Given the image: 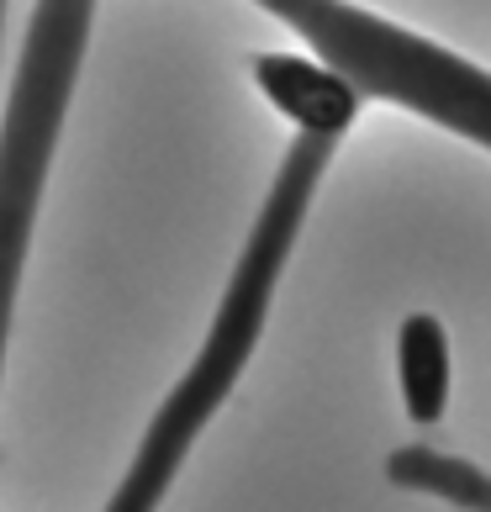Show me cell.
I'll use <instances>...</instances> for the list:
<instances>
[{
    "label": "cell",
    "mask_w": 491,
    "mask_h": 512,
    "mask_svg": "<svg viewBox=\"0 0 491 512\" xmlns=\"http://www.w3.org/2000/svg\"><path fill=\"white\" fill-rule=\"evenodd\" d=\"M333 159V143L323 138H296L286 164L275 175V191L264 196L259 206V222L249 243H243V259L222 291V307L206 328V344L191 359V370L180 375V386L164 396V407L154 412L138 454H132L127 476L117 486V497L106 502V512H159V502L169 497L175 486L185 454L201 439V428L212 423V412L233 396L243 365L264 333V317H270V301L280 286V270L296 249V233H301V217L312 206V191L323 180V169Z\"/></svg>",
    "instance_id": "6da1fadb"
},
{
    "label": "cell",
    "mask_w": 491,
    "mask_h": 512,
    "mask_svg": "<svg viewBox=\"0 0 491 512\" xmlns=\"http://www.w3.org/2000/svg\"><path fill=\"white\" fill-rule=\"evenodd\" d=\"M259 6L275 11L296 37H307L323 69H333L354 96L396 101L491 148V74L465 64L460 53L391 27L349 0H259Z\"/></svg>",
    "instance_id": "7a4b0ae2"
},
{
    "label": "cell",
    "mask_w": 491,
    "mask_h": 512,
    "mask_svg": "<svg viewBox=\"0 0 491 512\" xmlns=\"http://www.w3.org/2000/svg\"><path fill=\"white\" fill-rule=\"evenodd\" d=\"M90 11H96V0H37L22 64H16L11 106L0 122V359H6L11 307L32 249V222L43 206V175L69 117L74 80H80Z\"/></svg>",
    "instance_id": "3957f363"
},
{
    "label": "cell",
    "mask_w": 491,
    "mask_h": 512,
    "mask_svg": "<svg viewBox=\"0 0 491 512\" xmlns=\"http://www.w3.org/2000/svg\"><path fill=\"white\" fill-rule=\"evenodd\" d=\"M254 85L264 90V101L296 127V138L338 143L354 122H360V96H354L333 69H323L317 59H301V53H259Z\"/></svg>",
    "instance_id": "277c9868"
},
{
    "label": "cell",
    "mask_w": 491,
    "mask_h": 512,
    "mask_svg": "<svg viewBox=\"0 0 491 512\" xmlns=\"http://www.w3.org/2000/svg\"><path fill=\"white\" fill-rule=\"evenodd\" d=\"M396 381H402V407L418 428H433L449 412L455 359H449L444 322L433 312H412L396 333Z\"/></svg>",
    "instance_id": "5b68a950"
},
{
    "label": "cell",
    "mask_w": 491,
    "mask_h": 512,
    "mask_svg": "<svg viewBox=\"0 0 491 512\" xmlns=\"http://www.w3.org/2000/svg\"><path fill=\"white\" fill-rule=\"evenodd\" d=\"M386 481L402 491H423V497L455 502L465 512H491V476L486 470L470 460H455V454L423 449V444L386 454Z\"/></svg>",
    "instance_id": "8992f818"
},
{
    "label": "cell",
    "mask_w": 491,
    "mask_h": 512,
    "mask_svg": "<svg viewBox=\"0 0 491 512\" xmlns=\"http://www.w3.org/2000/svg\"><path fill=\"white\" fill-rule=\"evenodd\" d=\"M0 27H6V0H0Z\"/></svg>",
    "instance_id": "52a82bcc"
}]
</instances>
